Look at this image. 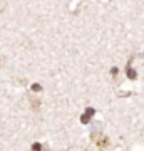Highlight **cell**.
<instances>
[{
    "mask_svg": "<svg viewBox=\"0 0 144 151\" xmlns=\"http://www.w3.org/2000/svg\"><path fill=\"white\" fill-rule=\"evenodd\" d=\"M92 138H94V141H96V145L99 146V148H106L107 145H109V139H107V136H104L102 134V133H99V134H94L92 136Z\"/></svg>",
    "mask_w": 144,
    "mask_h": 151,
    "instance_id": "6da1fadb",
    "label": "cell"
},
{
    "mask_svg": "<svg viewBox=\"0 0 144 151\" xmlns=\"http://www.w3.org/2000/svg\"><path fill=\"white\" fill-rule=\"evenodd\" d=\"M94 113L92 109H89L87 113H84V116H82V123H89V119H91V114Z\"/></svg>",
    "mask_w": 144,
    "mask_h": 151,
    "instance_id": "7a4b0ae2",
    "label": "cell"
},
{
    "mask_svg": "<svg viewBox=\"0 0 144 151\" xmlns=\"http://www.w3.org/2000/svg\"><path fill=\"white\" fill-rule=\"evenodd\" d=\"M32 151H42V145H40V143H34V145H32Z\"/></svg>",
    "mask_w": 144,
    "mask_h": 151,
    "instance_id": "3957f363",
    "label": "cell"
},
{
    "mask_svg": "<svg viewBox=\"0 0 144 151\" xmlns=\"http://www.w3.org/2000/svg\"><path fill=\"white\" fill-rule=\"evenodd\" d=\"M40 89H42V87H40V84H34V86H32V91L34 92H39Z\"/></svg>",
    "mask_w": 144,
    "mask_h": 151,
    "instance_id": "277c9868",
    "label": "cell"
}]
</instances>
